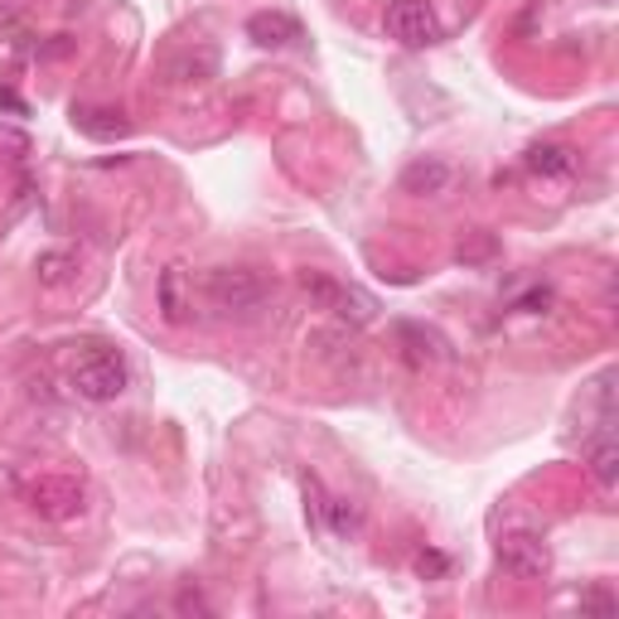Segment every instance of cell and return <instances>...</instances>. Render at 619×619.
I'll use <instances>...</instances> for the list:
<instances>
[{
    "label": "cell",
    "instance_id": "obj_9",
    "mask_svg": "<svg viewBox=\"0 0 619 619\" xmlns=\"http://www.w3.org/2000/svg\"><path fill=\"white\" fill-rule=\"evenodd\" d=\"M247 34H252V44H262V49H286L300 40V24L281 15V10H262V15L247 20Z\"/></svg>",
    "mask_w": 619,
    "mask_h": 619
},
{
    "label": "cell",
    "instance_id": "obj_2",
    "mask_svg": "<svg viewBox=\"0 0 619 619\" xmlns=\"http://www.w3.org/2000/svg\"><path fill=\"white\" fill-rule=\"evenodd\" d=\"M300 286H306V296L314 300V306L330 310L334 320H344V324H373L377 320V300L363 286L334 281V276H324V271H306Z\"/></svg>",
    "mask_w": 619,
    "mask_h": 619
},
{
    "label": "cell",
    "instance_id": "obj_12",
    "mask_svg": "<svg viewBox=\"0 0 619 619\" xmlns=\"http://www.w3.org/2000/svg\"><path fill=\"white\" fill-rule=\"evenodd\" d=\"M523 166L533 174H572L576 170V150L572 146H557V141H542L523 156Z\"/></svg>",
    "mask_w": 619,
    "mask_h": 619
},
{
    "label": "cell",
    "instance_id": "obj_16",
    "mask_svg": "<svg viewBox=\"0 0 619 619\" xmlns=\"http://www.w3.org/2000/svg\"><path fill=\"white\" fill-rule=\"evenodd\" d=\"M580 610H596V615H615V600H610V590H586V596H580Z\"/></svg>",
    "mask_w": 619,
    "mask_h": 619
},
{
    "label": "cell",
    "instance_id": "obj_3",
    "mask_svg": "<svg viewBox=\"0 0 619 619\" xmlns=\"http://www.w3.org/2000/svg\"><path fill=\"white\" fill-rule=\"evenodd\" d=\"M209 300L227 314H252L267 300V281L247 267H218L209 271Z\"/></svg>",
    "mask_w": 619,
    "mask_h": 619
},
{
    "label": "cell",
    "instance_id": "obj_7",
    "mask_svg": "<svg viewBox=\"0 0 619 619\" xmlns=\"http://www.w3.org/2000/svg\"><path fill=\"white\" fill-rule=\"evenodd\" d=\"M446 189H450V166L440 156H421L402 170V194L431 199V194H446Z\"/></svg>",
    "mask_w": 619,
    "mask_h": 619
},
{
    "label": "cell",
    "instance_id": "obj_4",
    "mask_svg": "<svg viewBox=\"0 0 619 619\" xmlns=\"http://www.w3.org/2000/svg\"><path fill=\"white\" fill-rule=\"evenodd\" d=\"M387 34L402 49H426L440 40V20L426 0H397V6H387Z\"/></svg>",
    "mask_w": 619,
    "mask_h": 619
},
{
    "label": "cell",
    "instance_id": "obj_5",
    "mask_svg": "<svg viewBox=\"0 0 619 619\" xmlns=\"http://www.w3.org/2000/svg\"><path fill=\"white\" fill-rule=\"evenodd\" d=\"M499 562H503V572H513L517 580H542L552 566V552L537 533H503Z\"/></svg>",
    "mask_w": 619,
    "mask_h": 619
},
{
    "label": "cell",
    "instance_id": "obj_17",
    "mask_svg": "<svg viewBox=\"0 0 619 619\" xmlns=\"http://www.w3.org/2000/svg\"><path fill=\"white\" fill-rule=\"evenodd\" d=\"M416 572H421V576H440V572H446V557H436V552H421V557H416Z\"/></svg>",
    "mask_w": 619,
    "mask_h": 619
},
{
    "label": "cell",
    "instance_id": "obj_11",
    "mask_svg": "<svg viewBox=\"0 0 619 619\" xmlns=\"http://www.w3.org/2000/svg\"><path fill=\"white\" fill-rule=\"evenodd\" d=\"M397 339H402V359H407L412 369H431L440 353H446L440 334L421 330V324H397Z\"/></svg>",
    "mask_w": 619,
    "mask_h": 619
},
{
    "label": "cell",
    "instance_id": "obj_10",
    "mask_svg": "<svg viewBox=\"0 0 619 619\" xmlns=\"http://www.w3.org/2000/svg\"><path fill=\"white\" fill-rule=\"evenodd\" d=\"M586 460H590V474H596L605 489L619 479V450H615V436H610V416H600V431L590 436Z\"/></svg>",
    "mask_w": 619,
    "mask_h": 619
},
{
    "label": "cell",
    "instance_id": "obj_19",
    "mask_svg": "<svg viewBox=\"0 0 619 619\" xmlns=\"http://www.w3.org/2000/svg\"><path fill=\"white\" fill-rule=\"evenodd\" d=\"M600 6H610V0H600Z\"/></svg>",
    "mask_w": 619,
    "mask_h": 619
},
{
    "label": "cell",
    "instance_id": "obj_6",
    "mask_svg": "<svg viewBox=\"0 0 619 619\" xmlns=\"http://www.w3.org/2000/svg\"><path fill=\"white\" fill-rule=\"evenodd\" d=\"M30 503L40 517H49V523H68V517L83 513V484L68 474H49L30 489Z\"/></svg>",
    "mask_w": 619,
    "mask_h": 619
},
{
    "label": "cell",
    "instance_id": "obj_18",
    "mask_svg": "<svg viewBox=\"0 0 619 619\" xmlns=\"http://www.w3.org/2000/svg\"><path fill=\"white\" fill-rule=\"evenodd\" d=\"M547 310L552 306V290H533V296H523V300H517V310Z\"/></svg>",
    "mask_w": 619,
    "mask_h": 619
},
{
    "label": "cell",
    "instance_id": "obj_14",
    "mask_svg": "<svg viewBox=\"0 0 619 619\" xmlns=\"http://www.w3.org/2000/svg\"><path fill=\"white\" fill-rule=\"evenodd\" d=\"M324 527L339 533V537H349V533H359L363 527V513L353 509L349 499H330V509H324Z\"/></svg>",
    "mask_w": 619,
    "mask_h": 619
},
{
    "label": "cell",
    "instance_id": "obj_13",
    "mask_svg": "<svg viewBox=\"0 0 619 619\" xmlns=\"http://www.w3.org/2000/svg\"><path fill=\"white\" fill-rule=\"evenodd\" d=\"M34 276H40V286H68L73 276H78V257L73 252H63V247H54V252H40L34 257Z\"/></svg>",
    "mask_w": 619,
    "mask_h": 619
},
{
    "label": "cell",
    "instance_id": "obj_15",
    "mask_svg": "<svg viewBox=\"0 0 619 619\" xmlns=\"http://www.w3.org/2000/svg\"><path fill=\"white\" fill-rule=\"evenodd\" d=\"M180 267H170L166 276H160V306H166V320L180 324L184 320V306H180Z\"/></svg>",
    "mask_w": 619,
    "mask_h": 619
},
{
    "label": "cell",
    "instance_id": "obj_1",
    "mask_svg": "<svg viewBox=\"0 0 619 619\" xmlns=\"http://www.w3.org/2000/svg\"><path fill=\"white\" fill-rule=\"evenodd\" d=\"M73 387L87 402H117L126 393V359L107 344H87L73 363Z\"/></svg>",
    "mask_w": 619,
    "mask_h": 619
},
{
    "label": "cell",
    "instance_id": "obj_8",
    "mask_svg": "<svg viewBox=\"0 0 619 619\" xmlns=\"http://www.w3.org/2000/svg\"><path fill=\"white\" fill-rule=\"evenodd\" d=\"M73 126H78L83 136H93V141H121V136L131 131L126 111H117V107H93V103L73 107Z\"/></svg>",
    "mask_w": 619,
    "mask_h": 619
}]
</instances>
